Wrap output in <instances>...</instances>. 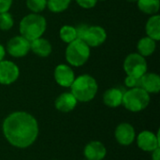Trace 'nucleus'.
Returning <instances> with one entry per match:
<instances>
[{
	"label": "nucleus",
	"mask_w": 160,
	"mask_h": 160,
	"mask_svg": "<svg viewBox=\"0 0 160 160\" xmlns=\"http://www.w3.org/2000/svg\"><path fill=\"white\" fill-rule=\"evenodd\" d=\"M88 26H89V25H87V24H85V23H80V24H78L77 26H75V27H76V31H77L78 38L82 39V38H83V36H84V34H85V31H86V29L88 28Z\"/></svg>",
	"instance_id": "28"
},
{
	"label": "nucleus",
	"mask_w": 160,
	"mask_h": 160,
	"mask_svg": "<svg viewBox=\"0 0 160 160\" xmlns=\"http://www.w3.org/2000/svg\"><path fill=\"white\" fill-rule=\"evenodd\" d=\"M14 25V19L12 15L8 12L0 13V30L8 31Z\"/></svg>",
	"instance_id": "24"
},
{
	"label": "nucleus",
	"mask_w": 160,
	"mask_h": 160,
	"mask_svg": "<svg viewBox=\"0 0 160 160\" xmlns=\"http://www.w3.org/2000/svg\"><path fill=\"white\" fill-rule=\"evenodd\" d=\"M139 9L147 15L158 14L160 8V0H138L137 2Z\"/></svg>",
	"instance_id": "20"
},
{
	"label": "nucleus",
	"mask_w": 160,
	"mask_h": 160,
	"mask_svg": "<svg viewBox=\"0 0 160 160\" xmlns=\"http://www.w3.org/2000/svg\"><path fill=\"white\" fill-rule=\"evenodd\" d=\"M13 0H0V13L9 11Z\"/></svg>",
	"instance_id": "27"
},
{
	"label": "nucleus",
	"mask_w": 160,
	"mask_h": 160,
	"mask_svg": "<svg viewBox=\"0 0 160 160\" xmlns=\"http://www.w3.org/2000/svg\"><path fill=\"white\" fill-rule=\"evenodd\" d=\"M59 38L63 42L67 44L74 41L75 39L78 38L76 27L73 25H69V24L63 25L59 30Z\"/></svg>",
	"instance_id": "21"
},
{
	"label": "nucleus",
	"mask_w": 160,
	"mask_h": 160,
	"mask_svg": "<svg viewBox=\"0 0 160 160\" xmlns=\"http://www.w3.org/2000/svg\"><path fill=\"white\" fill-rule=\"evenodd\" d=\"M30 42L22 36H15L11 38L6 46V52L14 58H22L30 52Z\"/></svg>",
	"instance_id": "7"
},
{
	"label": "nucleus",
	"mask_w": 160,
	"mask_h": 160,
	"mask_svg": "<svg viewBox=\"0 0 160 160\" xmlns=\"http://www.w3.org/2000/svg\"><path fill=\"white\" fill-rule=\"evenodd\" d=\"M128 2H129V3H136L138 0H127Z\"/></svg>",
	"instance_id": "31"
},
{
	"label": "nucleus",
	"mask_w": 160,
	"mask_h": 160,
	"mask_svg": "<svg viewBox=\"0 0 160 160\" xmlns=\"http://www.w3.org/2000/svg\"><path fill=\"white\" fill-rule=\"evenodd\" d=\"M91 48L80 38L68 44L65 51V58L70 67L79 68L87 63L90 58Z\"/></svg>",
	"instance_id": "4"
},
{
	"label": "nucleus",
	"mask_w": 160,
	"mask_h": 160,
	"mask_svg": "<svg viewBox=\"0 0 160 160\" xmlns=\"http://www.w3.org/2000/svg\"><path fill=\"white\" fill-rule=\"evenodd\" d=\"M125 84L128 89L135 88V87H140V79L127 75V77L125 79Z\"/></svg>",
	"instance_id": "26"
},
{
	"label": "nucleus",
	"mask_w": 160,
	"mask_h": 160,
	"mask_svg": "<svg viewBox=\"0 0 160 160\" xmlns=\"http://www.w3.org/2000/svg\"><path fill=\"white\" fill-rule=\"evenodd\" d=\"M70 88V93L78 102H89L95 98L98 85L96 79L89 74H82L75 78Z\"/></svg>",
	"instance_id": "3"
},
{
	"label": "nucleus",
	"mask_w": 160,
	"mask_h": 160,
	"mask_svg": "<svg viewBox=\"0 0 160 160\" xmlns=\"http://www.w3.org/2000/svg\"><path fill=\"white\" fill-rule=\"evenodd\" d=\"M47 29V21L40 13H29L22 17L19 23L20 35L32 41L41 38Z\"/></svg>",
	"instance_id": "2"
},
{
	"label": "nucleus",
	"mask_w": 160,
	"mask_h": 160,
	"mask_svg": "<svg viewBox=\"0 0 160 160\" xmlns=\"http://www.w3.org/2000/svg\"><path fill=\"white\" fill-rule=\"evenodd\" d=\"M79 7L84 9H91L95 8L98 4V0H75Z\"/></svg>",
	"instance_id": "25"
},
{
	"label": "nucleus",
	"mask_w": 160,
	"mask_h": 160,
	"mask_svg": "<svg viewBox=\"0 0 160 160\" xmlns=\"http://www.w3.org/2000/svg\"><path fill=\"white\" fill-rule=\"evenodd\" d=\"M156 49H157V41L147 36L142 38L137 43L138 53L143 57L151 56L156 52Z\"/></svg>",
	"instance_id": "19"
},
{
	"label": "nucleus",
	"mask_w": 160,
	"mask_h": 160,
	"mask_svg": "<svg viewBox=\"0 0 160 160\" xmlns=\"http://www.w3.org/2000/svg\"><path fill=\"white\" fill-rule=\"evenodd\" d=\"M98 1H102V2H104V1H107V0H98Z\"/></svg>",
	"instance_id": "32"
},
{
	"label": "nucleus",
	"mask_w": 160,
	"mask_h": 160,
	"mask_svg": "<svg viewBox=\"0 0 160 160\" xmlns=\"http://www.w3.org/2000/svg\"><path fill=\"white\" fill-rule=\"evenodd\" d=\"M83 155L87 160H103L107 155V149L102 142L93 141L86 144Z\"/></svg>",
	"instance_id": "13"
},
{
	"label": "nucleus",
	"mask_w": 160,
	"mask_h": 160,
	"mask_svg": "<svg viewBox=\"0 0 160 160\" xmlns=\"http://www.w3.org/2000/svg\"><path fill=\"white\" fill-rule=\"evenodd\" d=\"M30 51L39 57H48L52 52V46L51 42L44 38H38L30 42Z\"/></svg>",
	"instance_id": "16"
},
{
	"label": "nucleus",
	"mask_w": 160,
	"mask_h": 160,
	"mask_svg": "<svg viewBox=\"0 0 160 160\" xmlns=\"http://www.w3.org/2000/svg\"><path fill=\"white\" fill-rule=\"evenodd\" d=\"M77 103V99L70 92H65L57 97L54 101V106L61 112H69L75 109Z\"/></svg>",
	"instance_id": "15"
},
{
	"label": "nucleus",
	"mask_w": 160,
	"mask_h": 160,
	"mask_svg": "<svg viewBox=\"0 0 160 160\" xmlns=\"http://www.w3.org/2000/svg\"><path fill=\"white\" fill-rule=\"evenodd\" d=\"M107 32L100 25H92L88 26L85 31V34L82 38V40L90 47L97 48L101 46L107 39Z\"/></svg>",
	"instance_id": "9"
},
{
	"label": "nucleus",
	"mask_w": 160,
	"mask_h": 160,
	"mask_svg": "<svg viewBox=\"0 0 160 160\" xmlns=\"http://www.w3.org/2000/svg\"><path fill=\"white\" fill-rule=\"evenodd\" d=\"M137 144L144 152H153L160 146L159 135L149 130H143L137 137Z\"/></svg>",
	"instance_id": "11"
},
{
	"label": "nucleus",
	"mask_w": 160,
	"mask_h": 160,
	"mask_svg": "<svg viewBox=\"0 0 160 160\" xmlns=\"http://www.w3.org/2000/svg\"><path fill=\"white\" fill-rule=\"evenodd\" d=\"M19 76L20 68L16 63L5 59L0 62V84H12L19 79Z\"/></svg>",
	"instance_id": "8"
},
{
	"label": "nucleus",
	"mask_w": 160,
	"mask_h": 160,
	"mask_svg": "<svg viewBox=\"0 0 160 160\" xmlns=\"http://www.w3.org/2000/svg\"><path fill=\"white\" fill-rule=\"evenodd\" d=\"M6 53H7V52H6V48H5V47L0 43V62H1L2 60H4V59H5Z\"/></svg>",
	"instance_id": "30"
},
{
	"label": "nucleus",
	"mask_w": 160,
	"mask_h": 160,
	"mask_svg": "<svg viewBox=\"0 0 160 160\" xmlns=\"http://www.w3.org/2000/svg\"><path fill=\"white\" fill-rule=\"evenodd\" d=\"M152 160H160V148H157L152 152Z\"/></svg>",
	"instance_id": "29"
},
{
	"label": "nucleus",
	"mask_w": 160,
	"mask_h": 160,
	"mask_svg": "<svg viewBox=\"0 0 160 160\" xmlns=\"http://www.w3.org/2000/svg\"><path fill=\"white\" fill-rule=\"evenodd\" d=\"M140 87L148 94H158L160 91V77L154 72H146L140 78Z\"/></svg>",
	"instance_id": "14"
},
{
	"label": "nucleus",
	"mask_w": 160,
	"mask_h": 160,
	"mask_svg": "<svg viewBox=\"0 0 160 160\" xmlns=\"http://www.w3.org/2000/svg\"><path fill=\"white\" fill-rule=\"evenodd\" d=\"M86 160H87V159H86Z\"/></svg>",
	"instance_id": "33"
},
{
	"label": "nucleus",
	"mask_w": 160,
	"mask_h": 160,
	"mask_svg": "<svg viewBox=\"0 0 160 160\" xmlns=\"http://www.w3.org/2000/svg\"><path fill=\"white\" fill-rule=\"evenodd\" d=\"M114 136L119 144L124 146H128L135 141L136 132L134 128L130 124L121 123L115 128Z\"/></svg>",
	"instance_id": "12"
},
{
	"label": "nucleus",
	"mask_w": 160,
	"mask_h": 160,
	"mask_svg": "<svg viewBox=\"0 0 160 160\" xmlns=\"http://www.w3.org/2000/svg\"><path fill=\"white\" fill-rule=\"evenodd\" d=\"M55 82L65 88H69L75 80V73L72 68L68 64H59L53 71Z\"/></svg>",
	"instance_id": "10"
},
{
	"label": "nucleus",
	"mask_w": 160,
	"mask_h": 160,
	"mask_svg": "<svg viewBox=\"0 0 160 160\" xmlns=\"http://www.w3.org/2000/svg\"><path fill=\"white\" fill-rule=\"evenodd\" d=\"M71 0H47V8L52 13H61L67 10Z\"/></svg>",
	"instance_id": "22"
},
{
	"label": "nucleus",
	"mask_w": 160,
	"mask_h": 160,
	"mask_svg": "<svg viewBox=\"0 0 160 160\" xmlns=\"http://www.w3.org/2000/svg\"><path fill=\"white\" fill-rule=\"evenodd\" d=\"M25 5L32 13H41L47 8V0H25Z\"/></svg>",
	"instance_id": "23"
},
{
	"label": "nucleus",
	"mask_w": 160,
	"mask_h": 160,
	"mask_svg": "<svg viewBox=\"0 0 160 160\" xmlns=\"http://www.w3.org/2000/svg\"><path fill=\"white\" fill-rule=\"evenodd\" d=\"M124 91L118 87H112L103 94V102L110 108H117L122 105Z\"/></svg>",
	"instance_id": "17"
},
{
	"label": "nucleus",
	"mask_w": 160,
	"mask_h": 160,
	"mask_svg": "<svg viewBox=\"0 0 160 160\" xmlns=\"http://www.w3.org/2000/svg\"><path fill=\"white\" fill-rule=\"evenodd\" d=\"M150 99V94L142 87H135L124 92L122 105L129 112H139L148 107Z\"/></svg>",
	"instance_id": "5"
},
{
	"label": "nucleus",
	"mask_w": 160,
	"mask_h": 160,
	"mask_svg": "<svg viewBox=\"0 0 160 160\" xmlns=\"http://www.w3.org/2000/svg\"><path fill=\"white\" fill-rule=\"evenodd\" d=\"M2 130L8 143L21 149L31 146L39 133L37 119L26 112H14L8 114L3 122Z\"/></svg>",
	"instance_id": "1"
},
{
	"label": "nucleus",
	"mask_w": 160,
	"mask_h": 160,
	"mask_svg": "<svg viewBox=\"0 0 160 160\" xmlns=\"http://www.w3.org/2000/svg\"><path fill=\"white\" fill-rule=\"evenodd\" d=\"M123 68L128 76L140 79L147 72L148 65L145 57L142 56L138 52H132L125 58Z\"/></svg>",
	"instance_id": "6"
},
{
	"label": "nucleus",
	"mask_w": 160,
	"mask_h": 160,
	"mask_svg": "<svg viewBox=\"0 0 160 160\" xmlns=\"http://www.w3.org/2000/svg\"><path fill=\"white\" fill-rule=\"evenodd\" d=\"M146 36L156 40H160V16L158 14L151 15L145 24Z\"/></svg>",
	"instance_id": "18"
}]
</instances>
